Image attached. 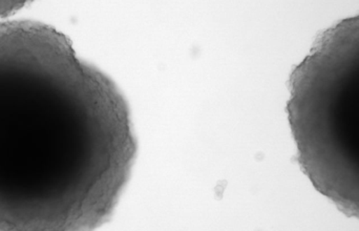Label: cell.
<instances>
[{"mask_svg":"<svg viewBox=\"0 0 359 231\" xmlns=\"http://www.w3.org/2000/svg\"><path fill=\"white\" fill-rule=\"evenodd\" d=\"M128 103L43 23H0V231H93L136 156Z\"/></svg>","mask_w":359,"mask_h":231,"instance_id":"6da1fadb","label":"cell"},{"mask_svg":"<svg viewBox=\"0 0 359 231\" xmlns=\"http://www.w3.org/2000/svg\"><path fill=\"white\" fill-rule=\"evenodd\" d=\"M287 110L304 173L359 219V14L325 31L295 67Z\"/></svg>","mask_w":359,"mask_h":231,"instance_id":"7a4b0ae2","label":"cell"},{"mask_svg":"<svg viewBox=\"0 0 359 231\" xmlns=\"http://www.w3.org/2000/svg\"><path fill=\"white\" fill-rule=\"evenodd\" d=\"M21 4L18 2H0V15L12 14L15 11L21 8Z\"/></svg>","mask_w":359,"mask_h":231,"instance_id":"3957f363","label":"cell"}]
</instances>
